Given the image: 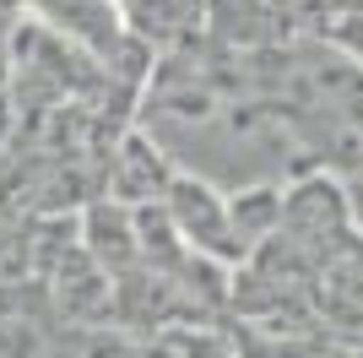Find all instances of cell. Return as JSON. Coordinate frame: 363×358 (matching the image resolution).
Wrapping results in <instances>:
<instances>
[{"mask_svg": "<svg viewBox=\"0 0 363 358\" xmlns=\"http://www.w3.org/2000/svg\"><path fill=\"white\" fill-rule=\"evenodd\" d=\"M157 201H163V212H168V223H174L184 250L212 255L223 266H239L244 261V244L233 239V223H228V190L223 185H212L196 168H174Z\"/></svg>", "mask_w": 363, "mask_h": 358, "instance_id": "1", "label": "cell"}, {"mask_svg": "<svg viewBox=\"0 0 363 358\" xmlns=\"http://www.w3.org/2000/svg\"><path fill=\"white\" fill-rule=\"evenodd\" d=\"M76 244H82V255L104 271L108 283L141 261L136 255V228H130V207L114 201V195H98V201L82 207V217H76Z\"/></svg>", "mask_w": 363, "mask_h": 358, "instance_id": "2", "label": "cell"}, {"mask_svg": "<svg viewBox=\"0 0 363 358\" xmlns=\"http://www.w3.org/2000/svg\"><path fill=\"white\" fill-rule=\"evenodd\" d=\"M33 22H44L49 33L71 38L76 49H87L92 60H104L108 49L125 38L120 0H28Z\"/></svg>", "mask_w": 363, "mask_h": 358, "instance_id": "3", "label": "cell"}, {"mask_svg": "<svg viewBox=\"0 0 363 358\" xmlns=\"http://www.w3.org/2000/svg\"><path fill=\"white\" fill-rule=\"evenodd\" d=\"M174 158H168L157 141H147L141 131H125L114 147H108V195L125 201V207H141V201H157L174 174Z\"/></svg>", "mask_w": 363, "mask_h": 358, "instance_id": "4", "label": "cell"}, {"mask_svg": "<svg viewBox=\"0 0 363 358\" xmlns=\"http://www.w3.org/2000/svg\"><path fill=\"white\" fill-rule=\"evenodd\" d=\"M228 223H233V239L244 244V255L260 250L266 239H277V228H282V185H266V179L239 185L228 195Z\"/></svg>", "mask_w": 363, "mask_h": 358, "instance_id": "5", "label": "cell"}, {"mask_svg": "<svg viewBox=\"0 0 363 358\" xmlns=\"http://www.w3.org/2000/svg\"><path fill=\"white\" fill-rule=\"evenodd\" d=\"M163 331L179 358H239V347L228 342L212 320H184V326H163Z\"/></svg>", "mask_w": 363, "mask_h": 358, "instance_id": "6", "label": "cell"}, {"mask_svg": "<svg viewBox=\"0 0 363 358\" xmlns=\"http://www.w3.org/2000/svg\"><path fill=\"white\" fill-rule=\"evenodd\" d=\"M33 358H76V347H71V337H44V347Z\"/></svg>", "mask_w": 363, "mask_h": 358, "instance_id": "7", "label": "cell"}]
</instances>
